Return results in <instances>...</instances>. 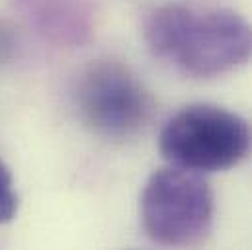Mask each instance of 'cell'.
<instances>
[{
	"mask_svg": "<svg viewBox=\"0 0 252 250\" xmlns=\"http://www.w3.org/2000/svg\"><path fill=\"white\" fill-rule=\"evenodd\" d=\"M158 149L174 166L199 174L225 172L251 153L252 127L243 116L221 106L191 104L164 124Z\"/></svg>",
	"mask_w": 252,
	"mask_h": 250,
	"instance_id": "cell-1",
	"label": "cell"
},
{
	"mask_svg": "<svg viewBox=\"0 0 252 250\" xmlns=\"http://www.w3.org/2000/svg\"><path fill=\"white\" fill-rule=\"evenodd\" d=\"M139 209L147 237L160 247H197L213 231V189L199 172L174 164L151 174Z\"/></svg>",
	"mask_w": 252,
	"mask_h": 250,
	"instance_id": "cell-2",
	"label": "cell"
},
{
	"mask_svg": "<svg viewBox=\"0 0 252 250\" xmlns=\"http://www.w3.org/2000/svg\"><path fill=\"white\" fill-rule=\"evenodd\" d=\"M252 59V24L233 10L191 12L170 61L191 78L227 74Z\"/></svg>",
	"mask_w": 252,
	"mask_h": 250,
	"instance_id": "cell-4",
	"label": "cell"
},
{
	"mask_svg": "<svg viewBox=\"0 0 252 250\" xmlns=\"http://www.w3.org/2000/svg\"><path fill=\"white\" fill-rule=\"evenodd\" d=\"M18 213V195L10 168L0 160V225L10 223Z\"/></svg>",
	"mask_w": 252,
	"mask_h": 250,
	"instance_id": "cell-6",
	"label": "cell"
},
{
	"mask_svg": "<svg viewBox=\"0 0 252 250\" xmlns=\"http://www.w3.org/2000/svg\"><path fill=\"white\" fill-rule=\"evenodd\" d=\"M76 106L84 125L102 139L133 137L151 114V98L135 74L116 61L90 64L76 88Z\"/></svg>",
	"mask_w": 252,
	"mask_h": 250,
	"instance_id": "cell-3",
	"label": "cell"
},
{
	"mask_svg": "<svg viewBox=\"0 0 252 250\" xmlns=\"http://www.w3.org/2000/svg\"><path fill=\"white\" fill-rule=\"evenodd\" d=\"M28 22L45 37L76 43L88 31L78 0H16Z\"/></svg>",
	"mask_w": 252,
	"mask_h": 250,
	"instance_id": "cell-5",
	"label": "cell"
}]
</instances>
